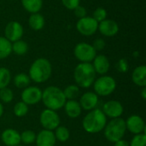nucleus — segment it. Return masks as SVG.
<instances>
[{
  "mask_svg": "<svg viewBox=\"0 0 146 146\" xmlns=\"http://www.w3.org/2000/svg\"><path fill=\"white\" fill-rule=\"evenodd\" d=\"M107 124V116L102 110L95 109L91 110L83 119L82 126L86 132L97 133L103 131Z\"/></svg>",
  "mask_w": 146,
  "mask_h": 146,
  "instance_id": "nucleus-3",
  "label": "nucleus"
},
{
  "mask_svg": "<svg viewBox=\"0 0 146 146\" xmlns=\"http://www.w3.org/2000/svg\"><path fill=\"white\" fill-rule=\"evenodd\" d=\"M25 10L31 14L38 13L43 7V0H21Z\"/></svg>",
  "mask_w": 146,
  "mask_h": 146,
  "instance_id": "nucleus-22",
  "label": "nucleus"
},
{
  "mask_svg": "<svg viewBox=\"0 0 146 146\" xmlns=\"http://www.w3.org/2000/svg\"><path fill=\"white\" fill-rule=\"evenodd\" d=\"M74 15H75L77 18H79V19L86 16V14H87V13H86V9L83 6H81L80 4L79 6H77V7L74 9Z\"/></svg>",
  "mask_w": 146,
  "mask_h": 146,
  "instance_id": "nucleus-37",
  "label": "nucleus"
},
{
  "mask_svg": "<svg viewBox=\"0 0 146 146\" xmlns=\"http://www.w3.org/2000/svg\"><path fill=\"white\" fill-rule=\"evenodd\" d=\"M96 21H98V23L103 21L104 20L107 19V10L104 8H97L92 14V16Z\"/></svg>",
  "mask_w": 146,
  "mask_h": 146,
  "instance_id": "nucleus-32",
  "label": "nucleus"
},
{
  "mask_svg": "<svg viewBox=\"0 0 146 146\" xmlns=\"http://www.w3.org/2000/svg\"><path fill=\"white\" fill-rule=\"evenodd\" d=\"M41 100L44 103V105L46 109L51 110H58L64 107L67 101L63 91L57 86H48L44 92H42Z\"/></svg>",
  "mask_w": 146,
  "mask_h": 146,
  "instance_id": "nucleus-2",
  "label": "nucleus"
},
{
  "mask_svg": "<svg viewBox=\"0 0 146 146\" xmlns=\"http://www.w3.org/2000/svg\"><path fill=\"white\" fill-rule=\"evenodd\" d=\"M92 45L93 46V48L95 49L96 51H100L105 48L106 43H105L104 39H103V38H97L94 40L93 44H92Z\"/></svg>",
  "mask_w": 146,
  "mask_h": 146,
  "instance_id": "nucleus-36",
  "label": "nucleus"
},
{
  "mask_svg": "<svg viewBox=\"0 0 146 146\" xmlns=\"http://www.w3.org/2000/svg\"><path fill=\"white\" fill-rule=\"evenodd\" d=\"M42 91L37 86H27L21 92V100L27 105H34L41 101Z\"/></svg>",
  "mask_w": 146,
  "mask_h": 146,
  "instance_id": "nucleus-11",
  "label": "nucleus"
},
{
  "mask_svg": "<svg viewBox=\"0 0 146 146\" xmlns=\"http://www.w3.org/2000/svg\"><path fill=\"white\" fill-rule=\"evenodd\" d=\"M44 17L39 13L31 14L28 18V25L34 31H39L44 27Z\"/></svg>",
  "mask_w": 146,
  "mask_h": 146,
  "instance_id": "nucleus-21",
  "label": "nucleus"
},
{
  "mask_svg": "<svg viewBox=\"0 0 146 146\" xmlns=\"http://www.w3.org/2000/svg\"><path fill=\"white\" fill-rule=\"evenodd\" d=\"M14 98V93L11 89L5 87L0 90V99L5 104L10 103Z\"/></svg>",
  "mask_w": 146,
  "mask_h": 146,
  "instance_id": "nucleus-31",
  "label": "nucleus"
},
{
  "mask_svg": "<svg viewBox=\"0 0 146 146\" xmlns=\"http://www.w3.org/2000/svg\"><path fill=\"white\" fill-rule=\"evenodd\" d=\"M92 62V66L96 74L104 75L106 73H108L110 63L107 56H105L104 55H97Z\"/></svg>",
  "mask_w": 146,
  "mask_h": 146,
  "instance_id": "nucleus-18",
  "label": "nucleus"
},
{
  "mask_svg": "<svg viewBox=\"0 0 146 146\" xmlns=\"http://www.w3.org/2000/svg\"><path fill=\"white\" fill-rule=\"evenodd\" d=\"M130 146H146V135L145 133L137 134L133 137L131 141Z\"/></svg>",
  "mask_w": 146,
  "mask_h": 146,
  "instance_id": "nucleus-33",
  "label": "nucleus"
},
{
  "mask_svg": "<svg viewBox=\"0 0 146 146\" xmlns=\"http://www.w3.org/2000/svg\"><path fill=\"white\" fill-rule=\"evenodd\" d=\"M116 68L121 73H127L129 69L128 62L126 58H121L118 61L116 64Z\"/></svg>",
  "mask_w": 146,
  "mask_h": 146,
  "instance_id": "nucleus-34",
  "label": "nucleus"
},
{
  "mask_svg": "<svg viewBox=\"0 0 146 146\" xmlns=\"http://www.w3.org/2000/svg\"><path fill=\"white\" fill-rule=\"evenodd\" d=\"M28 50V44L27 42L20 39L12 43V52L17 56H23Z\"/></svg>",
  "mask_w": 146,
  "mask_h": 146,
  "instance_id": "nucleus-25",
  "label": "nucleus"
},
{
  "mask_svg": "<svg viewBox=\"0 0 146 146\" xmlns=\"http://www.w3.org/2000/svg\"><path fill=\"white\" fill-rule=\"evenodd\" d=\"M35 142L37 146H55L56 139L52 131L44 129L36 135Z\"/></svg>",
  "mask_w": 146,
  "mask_h": 146,
  "instance_id": "nucleus-16",
  "label": "nucleus"
},
{
  "mask_svg": "<svg viewBox=\"0 0 146 146\" xmlns=\"http://www.w3.org/2000/svg\"><path fill=\"white\" fill-rule=\"evenodd\" d=\"M115 146H130L128 142L126 141V140H123V139H121V140H118L115 143Z\"/></svg>",
  "mask_w": 146,
  "mask_h": 146,
  "instance_id": "nucleus-38",
  "label": "nucleus"
},
{
  "mask_svg": "<svg viewBox=\"0 0 146 146\" xmlns=\"http://www.w3.org/2000/svg\"><path fill=\"white\" fill-rule=\"evenodd\" d=\"M36 133L32 130H26L21 134V142H23L26 145H30L35 142Z\"/></svg>",
  "mask_w": 146,
  "mask_h": 146,
  "instance_id": "nucleus-30",
  "label": "nucleus"
},
{
  "mask_svg": "<svg viewBox=\"0 0 146 146\" xmlns=\"http://www.w3.org/2000/svg\"><path fill=\"white\" fill-rule=\"evenodd\" d=\"M96 72L91 62H80L74 71V78L78 86L89 88L96 80Z\"/></svg>",
  "mask_w": 146,
  "mask_h": 146,
  "instance_id": "nucleus-4",
  "label": "nucleus"
},
{
  "mask_svg": "<svg viewBox=\"0 0 146 146\" xmlns=\"http://www.w3.org/2000/svg\"><path fill=\"white\" fill-rule=\"evenodd\" d=\"M11 1H15V0H11Z\"/></svg>",
  "mask_w": 146,
  "mask_h": 146,
  "instance_id": "nucleus-43",
  "label": "nucleus"
},
{
  "mask_svg": "<svg viewBox=\"0 0 146 146\" xmlns=\"http://www.w3.org/2000/svg\"><path fill=\"white\" fill-rule=\"evenodd\" d=\"M3 143L7 146H16L21 143V134L15 129L8 128L1 135Z\"/></svg>",
  "mask_w": 146,
  "mask_h": 146,
  "instance_id": "nucleus-17",
  "label": "nucleus"
},
{
  "mask_svg": "<svg viewBox=\"0 0 146 146\" xmlns=\"http://www.w3.org/2000/svg\"><path fill=\"white\" fill-rule=\"evenodd\" d=\"M55 137H56V139L60 141V142H66L69 139V137H70V133H69V130L64 127V126H59L57 127L56 129H55Z\"/></svg>",
  "mask_w": 146,
  "mask_h": 146,
  "instance_id": "nucleus-26",
  "label": "nucleus"
},
{
  "mask_svg": "<svg viewBox=\"0 0 146 146\" xmlns=\"http://www.w3.org/2000/svg\"><path fill=\"white\" fill-rule=\"evenodd\" d=\"M61 1L62 5L69 10H74L80 3V0H61Z\"/></svg>",
  "mask_w": 146,
  "mask_h": 146,
  "instance_id": "nucleus-35",
  "label": "nucleus"
},
{
  "mask_svg": "<svg viewBox=\"0 0 146 146\" xmlns=\"http://www.w3.org/2000/svg\"><path fill=\"white\" fill-rule=\"evenodd\" d=\"M123 110L124 109L122 104L116 100H110L106 102L104 104L102 110V111L106 116L110 117L112 119L121 117V115L123 114Z\"/></svg>",
  "mask_w": 146,
  "mask_h": 146,
  "instance_id": "nucleus-13",
  "label": "nucleus"
},
{
  "mask_svg": "<svg viewBox=\"0 0 146 146\" xmlns=\"http://www.w3.org/2000/svg\"><path fill=\"white\" fill-rule=\"evenodd\" d=\"M98 30L105 37H114L119 32V25L114 20L105 19L98 23Z\"/></svg>",
  "mask_w": 146,
  "mask_h": 146,
  "instance_id": "nucleus-14",
  "label": "nucleus"
},
{
  "mask_svg": "<svg viewBox=\"0 0 146 146\" xmlns=\"http://www.w3.org/2000/svg\"><path fill=\"white\" fill-rule=\"evenodd\" d=\"M41 126L45 130H55L60 125V117L58 114L51 110L46 109L42 111L39 117Z\"/></svg>",
  "mask_w": 146,
  "mask_h": 146,
  "instance_id": "nucleus-9",
  "label": "nucleus"
},
{
  "mask_svg": "<svg viewBox=\"0 0 146 146\" xmlns=\"http://www.w3.org/2000/svg\"><path fill=\"white\" fill-rule=\"evenodd\" d=\"M12 52V43L5 37L0 36V59L7 58Z\"/></svg>",
  "mask_w": 146,
  "mask_h": 146,
  "instance_id": "nucleus-23",
  "label": "nucleus"
},
{
  "mask_svg": "<svg viewBox=\"0 0 146 146\" xmlns=\"http://www.w3.org/2000/svg\"><path fill=\"white\" fill-rule=\"evenodd\" d=\"M64 96L68 100H74L80 94V88L77 85H69L63 91Z\"/></svg>",
  "mask_w": 146,
  "mask_h": 146,
  "instance_id": "nucleus-28",
  "label": "nucleus"
},
{
  "mask_svg": "<svg viewBox=\"0 0 146 146\" xmlns=\"http://www.w3.org/2000/svg\"><path fill=\"white\" fill-rule=\"evenodd\" d=\"M24 33V29L21 24L18 21H12L7 23L4 28L5 38L11 43L21 39Z\"/></svg>",
  "mask_w": 146,
  "mask_h": 146,
  "instance_id": "nucleus-10",
  "label": "nucleus"
},
{
  "mask_svg": "<svg viewBox=\"0 0 146 146\" xmlns=\"http://www.w3.org/2000/svg\"><path fill=\"white\" fill-rule=\"evenodd\" d=\"M14 114L15 115H16L17 117H22L25 116L27 113H28V105L26 104L25 103L21 102H18L15 106H14Z\"/></svg>",
  "mask_w": 146,
  "mask_h": 146,
  "instance_id": "nucleus-29",
  "label": "nucleus"
},
{
  "mask_svg": "<svg viewBox=\"0 0 146 146\" xmlns=\"http://www.w3.org/2000/svg\"><path fill=\"white\" fill-rule=\"evenodd\" d=\"M74 54L80 62H92L97 56V51L92 44L81 42L75 45Z\"/></svg>",
  "mask_w": 146,
  "mask_h": 146,
  "instance_id": "nucleus-7",
  "label": "nucleus"
},
{
  "mask_svg": "<svg viewBox=\"0 0 146 146\" xmlns=\"http://www.w3.org/2000/svg\"><path fill=\"white\" fill-rule=\"evenodd\" d=\"M16 146H23V145H16Z\"/></svg>",
  "mask_w": 146,
  "mask_h": 146,
  "instance_id": "nucleus-42",
  "label": "nucleus"
},
{
  "mask_svg": "<svg viewBox=\"0 0 146 146\" xmlns=\"http://www.w3.org/2000/svg\"><path fill=\"white\" fill-rule=\"evenodd\" d=\"M77 31L83 36L89 37L96 33L98 29V22L92 16H85L78 20L76 23Z\"/></svg>",
  "mask_w": 146,
  "mask_h": 146,
  "instance_id": "nucleus-8",
  "label": "nucleus"
},
{
  "mask_svg": "<svg viewBox=\"0 0 146 146\" xmlns=\"http://www.w3.org/2000/svg\"><path fill=\"white\" fill-rule=\"evenodd\" d=\"M98 104V96L95 92H87L84 93L80 100V105L81 109L85 110H94Z\"/></svg>",
  "mask_w": 146,
  "mask_h": 146,
  "instance_id": "nucleus-15",
  "label": "nucleus"
},
{
  "mask_svg": "<svg viewBox=\"0 0 146 146\" xmlns=\"http://www.w3.org/2000/svg\"><path fill=\"white\" fill-rule=\"evenodd\" d=\"M52 74V66L46 58L36 59L29 68V78L35 83H43L48 80Z\"/></svg>",
  "mask_w": 146,
  "mask_h": 146,
  "instance_id": "nucleus-1",
  "label": "nucleus"
},
{
  "mask_svg": "<svg viewBox=\"0 0 146 146\" xmlns=\"http://www.w3.org/2000/svg\"><path fill=\"white\" fill-rule=\"evenodd\" d=\"M141 96H142L143 99H146V87H143V89L141 91Z\"/></svg>",
  "mask_w": 146,
  "mask_h": 146,
  "instance_id": "nucleus-39",
  "label": "nucleus"
},
{
  "mask_svg": "<svg viewBox=\"0 0 146 146\" xmlns=\"http://www.w3.org/2000/svg\"><path fill=\"white\" fill-rule=\"evenodd\" d=\"M30 82H31V80L29 76L24 73L18 74L14 77V84L17 88H20V89L27 88V86H29Z\"/></svg>",
  "mask_w": 146,
  "mask_h": 146,
  "instance_id": "nucleus-24",
  "label": "nucleus"
},
{
  "mask_svg": "<svg viewBox=\"0 0 146 146\" xmlns=\"http://www.w3.org/2000/svg\"><path fill=\"white\" fill-rule=\"evenodd\" d=\"M11 80L10 71L7 68H0V90L8 87Z\"/></svg>",
  "mask_w": 146,
  "mask_h": 146,
  "instance_id": "nucleus-27",
  "label": "nucleus"
},
{
  "mask_svg": "<svg viewBox=\"0 0 146 146\" xmlns=\"http://www.w3.org/2000/svg\"><path fill=\"white\" fill-rule=\"evenodd\" d=\"M132 80L136 86L146 87V67L145 65H140L133 70Z\"/></svg>",
  "mask_w": 146,
  "mask_h": 146,
  "instance_id": "nucleus-19",
  "label": "nucleus"
},
{
  "mask_svg": "<svg viewBox=\"0 0 146 146\" xmlns=\"http://www.w3.org/2000/svg\"><path fill=\"white\" fill-rule=\"evenodd\" d=\"M126 127L130 133L135 135L145 133V123L143 118L139 115H133L128 117L126 121Z\"/></svg>",
  "mask_w": 146,
  "mask_h": 146,
  "instance_id": "nucleus-12",
  "label": "nucleus"
},
{
  "mask_svg": "<svg viewBox=\"0 0 146 146\" xmlns=\"http://www.w3.org/2000/svg\"><path fill=\"white\" fill-rule=\"evenodd\" d=\"M93 88L98 96L106 97L114 92L116 88V82L115 80L111 76L102 75L98 79L95 80L93 83Z\"/></svg>",
  "mask_w": 146,
  "mask_h": 146,
  "instance_id": "nucleus-6",
  "label": "nucleus"
},
{
  "mask_svg": "<svg viewBox=\"0 0 146 146\" xmlns=\"http://www.w3.org/2000/svg\"><path fill=\"white\" fill-rule=\"evenodd\" d=\"M127 131L126 121L121 117L112 119L104 127V136L110 142L115 143L122 139Z\"/></svg>",
  "mask_w": 146,
  "mask_h": 146,
  "instance_id": "nucleus-5",
  "label": "nucleus"
},
{
  "mask_svg": "<svg viewBox=\"0 0 146 146\" xmlns=\"http://www.w3.org/2000/svg\"><path fill=\"white\" fill-rule=\"evenodd\" d=\"M3 114V106L2 103L0 102V118L2 117Z\"/></svg>",
  "mask_w": 146,
  "mask_h": 146,
  "instance_id": "nucleus-40",
  "label": "nucleus"
},
{
  "mask_svg": "<svg viewBox=\"0 0 146 146\" xmlns=\"http://www.w3.org/2000/svg\"><path fill=\"white\" fill-rule=\"evenodd\" d=\"M133 56H134L135 57H137V56H139V52H138V51H135V52L133 53Z\"/></svg>",
  "mask_w": 146,
  "mask_h": 146,
  "instance_id": "nucleus-41",
  "label": "nucleus"
},
{
  "mask_svg": "<svg viewBox=\"0 0 146 146\" xmlns=\"http://www.w3.org/2000/svg\"><path fill=\"white\" fill-rule=\"evenodd\" d=\"M65 112L67 115L72 119H75L79 117L81 114V107L80 105V103L76 100H68L65 103L64 105Z\"/></svg>",
  "mask_w": 146,
  "mask_h": 146,
  "instance_id": "nucleus-20",
  "label": "nucleus"
}]
</instances>
